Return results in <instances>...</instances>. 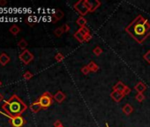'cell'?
Masks as SVG:
<instances>
[{"mask_svg": "<svg viewBox=\"0 0 150 127\" xmlns=\"http://www.w3.org/2000/svg\"><path fill=\"white\" fill-rule=\"evenodd\" d=\"M125 32L131 35L138 43L141 44L150 35V23L142 15H138L125 27Z\"/></svg>", "mask_w": 150, "mask_h": 127, "instance_id": "1", "label": "cell"}, {"mask_svg": "<svg viewBox=\"0 0 150 127\" xmlns=\"http://www.w3.org/2000/svg\"><path fill=\"white\" fill-rule=\"evenodd\" d=\"M2 109L8 116H21L27 110V106L18 95L13 94L2 105Z\"/></svg>", "mask_w": 150, "mask_h": 127, "instance_id": "2", "label": "cell"}, {"mask_svg": "<svg viewBox=\"0 0 150 127\" xmlns=\"http://www.w3.org/2000/svg\"><path fill=\"white\" fill-rule=\"evenodd\" d=\"M37 101L39 102L40 105H41L42 109L46 110L53 103L54 98H53V95L49 92H44L41 96L37 99Z\"/></svg>", "mask_w": 150, "mask_h": 127, "instance_id": "3", "label": "cell"}, {"mask_svg": "<svg viewBox=\"0 0 150 127\" xmlns=\"http://www.w3.org/2000/svg\"><path fill=\"white\" fill-rule=\"evenodd\" d=\"M73 8L77 13H79V14H81V16L83 17L89 13V11L85 4V0H79V1L74 3Z\"/></svg>", "mask_w": 150, "mask_h": 127, "instance_id": "4", "label": "cell"}, {"mask_svg": "<svg viewBox=\"0 0 150 127\" xmlns=\"http://www.w3.org/2000/svg\"><path fill=\"white\" fill-rule=\"evenodd\" d=\"M9 124L12 127H23L26 124V120L22 116H9Z\"/></svg>", "mask_w": 150, "mask_h": 127, "instance_id": "5", "label": "cell"}, {"mask_svg": "<svg viewBox=\"0 0 150 127\" xmlns=\"http://www.w3.org/2000/svg\"><path fill=\"white\" fill-rule=\"evenodd\" d=\"M19 58L24 64V65L27 66L34 60V55L28 49H25L21 53V54H19Z\"/></svg>", "mask_w": 150, "mask_h": 127, "instance_id": "6", "label": "cell"}, {"mask_svg": "<svg viewBox=\"0 0 150 127\" xmlns=\"http://www.w3.org/2000/svg\"><path fill=\"white\" fill-rule=\"evenodd\" d=\"M85 4L89 11V13H93L101 5V2L98 0H85Z\"/></svg>", "mask_w": 150, "mask_h": 127, "instance_id": "7", "label": "cell"}, {"mask_svg": "<svg viewBox=\"0 0 150 127\" xmlns=\"http://www.w3.org/2000/svg\"><path fill=\"white\" fill-rule=\"evenodd\" d=\"M124 94L122 92H118V91H115L113 90L111 93V99L116 102H121V100L124 98Z\"/></svg>", "mask_w": 150, "mask_h": 127, "instance_id": "8", "label": "cell"}, {"mask_svg": "<svg viewBox=\"0 0 150 127\" xmlns=\"http://www.w3.org/2000/svg\"><path fill=\"white\" fill-rule=\"evenodd\" d=\"M53 98H54V100H55L57 103H62V102L65 100L66 96H65V94L62 91H57V92L53 95Z\"/></svg>", "mask_w": 150, "mask_h": 127, "instance_id": "9", "label": "cell"}, {"mask_svg": "<svg viewBox=\"0 0 150 127\" xmlns=\"http://www.w3.org/2000/svg\"><path fill=\"white\" fill-rule=\"evenodd\" d=\"M29 109H30V110H31L33 113H38L40 110H42V107H41V105H40L39 102L36 100V101H35L33 103L30 104Z\"/></svg>", "mask_w": 150, "mask_h": 127, "instance_id": "10", "label": "cell"}, {"mask_svg": "<svg viewBox=\"0 0 150 127\" xmlns=\"http://www.w3.org/2000/svg\"><path fill=\"white\" fill-rule=\"evenodd\" d=\"M64 13L62 12L61 10H56V12L54 13V14L52 15V21L51 22H53V23H55V22H57V20H59V19H61L63 17H64Z\"/></svg>", "mask_w": 150, "mask_h": 127, "instance_id": "11", "label": "cell"}, {"mask_svg": "<svg viewBox=\"0 0 150 127\" xmlns=\"http://www.w3.org/2000/svg\"><path fill=\"white\" fill-rule=\"evenodd\" d=\"M134 89L139 94H143V92H145L146 89H147V86L145 85V83H143L142 81H139L134 86Z\"/></svg>", "mask_w": 150, "mask_h": 127, "instance_id": "12", "label": "cell"}, {"mask_svg": "<svg viewBox=\"0 0 150 127\" xmlns=\"http://www.w3.org/2000/svg\"><path fill=\"white\" fill-rule=\"evenodd\" d=\"M10 60H11L10 59V57L7 54H5V53H2V54L0 55V65L1 66H6L10 62Z\"/></svg>", "mask_w": 150, "mask_h": 127, "instance_id": "13", "label": "cell"}, {"mask_svg": "<svg viewBox=\"0 0 150 127\" xmlns=\"http://www.w3.org/2000/svg\"><path fill=\"white\" fill-rule=\"evenodd\" d=\"M125 87H126V85H125L122 81H117L116 83V85H114V86H113V90L123 93V91L125 90Z\"/></svg>", "mask_w": 150, "mask_h": 127, "instance_id": "14", "label": "cell"}, {"mask_svg": "<svg viewBox=\"0 0 150 127\" xmlns=\"http://www.w3.org/2000/svg\"><path fill=\"white\" fill-rule=\"evenodd\" d=\"M122 111H123L125 115L129 116V115H131V114L133 113V106H132L131 104L126 103V104H125V105L123 106Z\"/></svg>", "mask_w": 150, "mask_h": 127, "instance_id": "15", "label": "cell"}, {"mask_svg": "<svg viewBox=\"0 0 150 127\" xmlns=\"http://www.w3.org/2000/svg\"><path fill=\"white\" fill-rule=\"evenodd\" d=\"M21 31V27H18L17 25H13L11 27L9 28V32H10V33H11L13 35H14V36H16Z\"/></svg>", "mask_w": 150, "mask_h": 127, "instance_id": "16", "label": "cell"}, {"mask_svg": "<svg viewBox=\"0 0 150 127\" xmlns=\"http://www.w3.org/2000/svg\"><path fill=\"white\" fill-rule=\"evenodd\" d=\"M73 36L75 37V39L79 41V42H81V43H82V42H84L85 41H84V35L81 33V31L79 30H78V31H76L75 33L73 34Z\"/></svg>", "mask_w": 150, "mask_h": 127, "instance_id": "17", "label": "cell"}, {"mask_svg": "<svg viewBox=\"0 0 150 127\" xmlns=\"http://www.w3.org/2000/svg\"><path fill=\"white\" fill-rule=\"evenodd\" d=\"M87 19L83 17V16H79L78 19H77V20H76V23L81 27H86V25H87Z\"/></svg>", "mask_w": 150, "mask_h": 127, "instance_id": "18", "label": "cell"}, {"mask_svg": "<svg viewBox=\"0 0 150 127\" xmlns=\"http://www.w3.org/2000/svg\"><path fill=\"white\" fill-rule=\"evenodd\" d=\"M87 66H88L90 72H98V70H99V66L96 65V64H95V62H93V61L90 62V63L88 64V65H87Z\"/></svg>", "mask_w": 150, "mask_h": 127, "instance_id": "19", "label": "cell"}, {"mask_svg": "<svg viewBox=\"0 0 150 127\" xmlns=\"http://www.w3.org/2000/svg\"><path fill=\"white\" fill-rule=\"evenodd\" d=\"M27 45H28V42H27V41L25 39H23V38H22L21 41H19L18 42V47H19V49H23V50L27 49Z\"/></svg>", "mask_w": 150, "mask_h": 127, "instance_id": "20", "label": "cell"}, {"mask_svg": "<svg viewBox=\"0 0 150 127\" xmlns=\"http://www.w3.org/2000/svg\"><path fill=\"white\" fill-rule=\"evenodd\" d=\"M63 34H64V30H63L62 27H57V28H56V29L54 30V35H55L57 37H60Z\"/></svg>", "mask_w": 150, "mask_h": 127, "instance_id": "21", "label": "cell"}, {"mask_svg": "<svg viewBox=\"0 0 150 127\" xmlns=\"http://www.w3.org/2000/svg\"><path fill=\"white\" fill-rule=\"evenodd\" d=\"M103 52V49L101 47H99V46H96L94 49H93V53L95 55V56H100L102 54V53Z\"/></svg>", "mask_w": 150, "mask_h": 127, "instance_id": "22", "label": "cell"}, {"mask_svg": "<svg viewBox=\"0 0 150 127\" xmlns=\"http://www.w3.org/2000/svg\"><path fill=\"white\" fill-rule=\"evenodd\" d=\"M33 73L31 72H29V71H27V72H26L24 74H23V78H24V80H31L32 78H33Z\"/></svg>", "mask_w": 150, "mask_h": 127, "instance_id": "23", "label": "cell"}, {"mask_svg": "<svg viewBox=\"0 0 150 127\" xmlns=\"http://www.w3.org/2000/svg\"><path fill=\"white\" fill-rule=\"evenodd\" d=\"M55 59L57 62H62L65 59V56H64V54H62L61 52H58V53H57L56 56H55Z\"/></svg>", "mask_w": 150, "mask_h": 127, "instance_id": "24", "label": "cell"}, {"mask_svg": "<svg viewBox=\"0 0 150 127\" xmlns=\"http://www.w3.org/2000/svg\"><path fill=\"white\" fill-rule=\"evenodd\" d=\"M135 99H136L138 102H142L146 99V97H145V95H144L143 94L138 93V94L135 95Z\"/></svg>", "mask_w": 150, "mask_h": 127, "instance_id": "25", "label": "cell"}, {"mask_svg": "<svg viewBox=\"0 0 150 127\" xmlns=\"http://www.w3.org/2000/svg\"><path fill=\"white\" fill-rule=\"evenodd\" d=\"M79 31H81V33L85 36L86 35H87V34H90V30H89V28L88 27H81L79 29Z\"/></svg>", "mask_w": 150, "mask_h": 127, "instance_id": "26", "label": "cell"}, {"mask_svg": "<svg viewBox=\"0 0 150 127\" xmlns=\"http://www.w3.org/2000/svg\"><path fill=\"white\" fill-rule=\"evenodd\" d=\"M81 72L84 74V75H87V74H88L89 72H90V70H89V68H88L87 66H84L81 69Z\"/></svg>", "mask_w": 150, "mask_h": 127, "instance_id": "27", "label": "cell"}, {"mask_svg": "<svg viewBox=\"0 0 150 127\" xmlns=\"http://www.w3.org/2000/svg\"><path fill=\"white\" fill-rule=\"evenodd\" d=\"M143 58L148 63V64H150V49L149 50H147L145 54L143 55Z\"/></svg>", "mask_w": 150, "mask_h": 127, "instance_id": "28", "label": "cell"}, {"mask_svg": "<svg viewBox=\"0 0 150 127\" xmlns=\"http://www.w3.org/2000/svg\"><path fill=\"white\" fill-rule=\"evenodd\" d=\"M62 28H63V30H64V33H67V32L70 31V26H69L68 24H64V25L62 26Z\"/></svg>", "mask_w": 150, "mask_h": 127, "instance_id": "29", "label": "cell"}, {"mask_svg": "<svg viewBox=\"0 0 150 127\" xmlns=\"http://www.w3.org/2000/svg\"><path fill=\"white\" fill-rule=\"evenodd\" d=\"M130 93H131V88H130L129 87H125V90L123 91V94H124V95L125 96V95H128Z\"/></svg>", "mask_w": 150, "mask_h": 127, "instance_id": "30", "label": "cell"}, {"mask_svg": "<svg viewBox=\"0 0 150 127\" xmlns=\"http://www.w3.org/2000/svg\"><path fill=\"white\" fill-rule=\"evenodd\" d=\"M92 37H93V35H92L91 34H87V35H85V37H84V41H89L90 40L92 39Z\"/></svg>", "mask_w": 150, "mask_h": 127, "instance_id": "31", "label": "cell"}, {"mask_svg": "<svg viewBox=\"0 0 150 127\" xmlns=\"http://www.w3.org/2000/svg\"><path fill=\"white\" fill-rule=\"evenodd\" d=\"M62 123L60 120H57L55 123H54V127H60V126H62Z\"/></svg>", "mask_w": 150, "mask_h": 127, "instance_id": "32", "label": "cell"}, {"mask_svg": "<svg viewBox=\"0 0 150 127\" xmlns=\"http://www.w3.org/2000/svg\"><path fill=\"white\" fill-rule=\"evenodd\" d=\"M6 4H7V2L5 1V0H0V5L1 6H5Z\"/></svg>", "mask_w": 150, "mask_h": 127, "instance_id": "33", "label": "cell"}, {"mask_svg": "<svg viewBox=\"0 0 150 127\" xmlns=\"http://www.w3.org/2000/svg\"><path fill=\"white\" fill-rule=\"evenodd\" d=\"M3 100H4V96H3V95H2L1 94H0V102H1Z\"/></svg>", "mask_w": 150, "mask_h": 127, "instance_id": "34", "label": "cell"}, {"mask_svg": "<svg viewBox=\"0 0 150 127\" xmlns=\"http://www.w3.org/2000/svg\"><path fill=\"white\" fill-rule=\"evenodd\" d=\"M105 125H106V127H109V124H108V123H106V124H105Z\"/></svg>", "mask_w": 150, "mask_h": 127, "instance_id": "35", "label": "cell"}, {"mask_svg": "<svg viewBox=\"0 0 150 127\" xmlns=\"http://www.w3.org/2000/svg\"><path fill=\"white\" fill-rule=\"evenodd\" d=\"M2 86V82L1 81H0V87H1Z\"/></svg>", "mask_w": 150, "mask_h": 127, "instance_id": "36", "label": "cell"}, {"mask_svg": "<svg viewBox=\"0 0 150 127\" xmlns=\"http://www.w3.org/2000/svg\"><path fill=\"white\" fill-rule=\"evenodd\" d=\"M60 127H65V126H63V125H62V126H60Z\"/></svg>", "mask_w": 150, "mask_h": 127, "instance_id": "37", "label": "cell"}]
</instances>
